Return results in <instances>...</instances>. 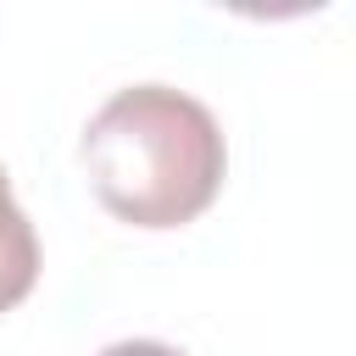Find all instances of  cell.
Listing matches in <instances>:
<instances>
[{"label":"cell","instance_id":"obj_2","mask_svg":"<svg viewBox=\"0 0 356 356\" xmlns=\"http://www.w3.org/2000/svg\"><path fill=\"white\" fill-rule=\"evenodd\" d=\"M39 284V234L28 222V211L11 195V178L0 167V312L22 306Z\"/></svg>","mask_w":356,"mask_h":356},{"label":"cell","instance_id":"obj_1","mask_svg":"<svg viewBox=\"0 0 356 356\" xmlns=\"http://www.w3.org/2000/svg\"><path fill=\"white\" fill-rule=\"evenodd\" d=\"M78 156L95 200L134 228L195 222L217 200L228 172L217 117L172 83L117 89L89 117Z\"/></svg>","mask_w":356,"mask_h":356},{"label":"cell","instance_id":"obj_3","mask_svg":"<svg viewBox=\"0 0 356 356\" xmlns=\"http://www.w3.org/2000/svg\"><path fill=\"white\" fill-rule=\"evenodd\" d=\"M100 356H184V350H172V345H161V339H117V345H106Z\"/></svg>","mask_w":356,"mask_h":356}]
</instances>
